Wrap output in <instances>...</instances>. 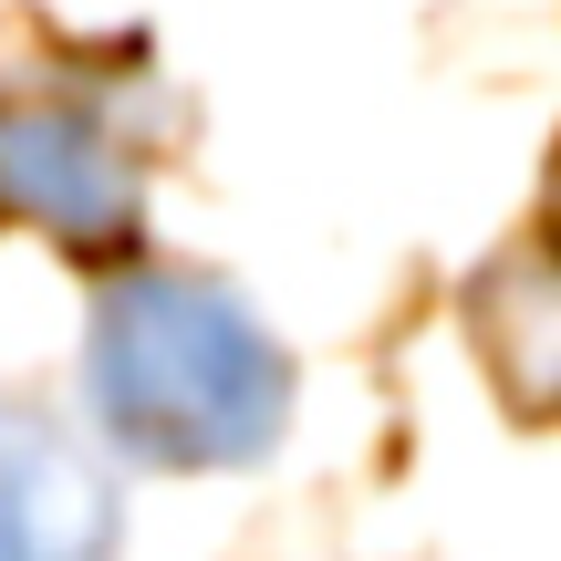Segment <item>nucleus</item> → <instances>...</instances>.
Listing matches in <instances>:
<instances>
[{
  "label": "nucleus",
  "mask_w": 561,
  "mask_h": 561,
  "mask_svg": "<svg viewBox=\"0 0 561 561\" xmlns=\"http://www.w3.org/2000/svg\"><path fill=\"white\" fill-rule=\"evenodd\" d=\"M0 561H115V479L32 405H0Z\"/></svg>",
  "instance_id": "3"
},
{
  "label": "nucleus",
  "mask_w": 561,
  "mask_h": 561,
  "mask_svg": "<svg viewBox=\"0 0 561 561\" xmlns=\"http://www.w3.org/2000/svg\"><path fill=\"white\" fill-rule=\"evenodd\" d=\"M0 219H32L73 250L136 240V167L83 104L0 94Z\"/></svg>",
  "instance_id": "2"
},
{
  "label": "nucleus",
  "mask_w": 561,
  "mask_h": 561,
  "mask_svg": "<svg viewBox=\"0 0 561 561\" xmlns=\"http://www.w3.org/2000/svg\"><path fill=\"white\" fill-rule=\"evenodd\" d=\"M83 396L146 468H250L291 416V364L229 280L146 261L94 291Z\"/></svg>",
  "instance_id": "1"
}]
</instances>
